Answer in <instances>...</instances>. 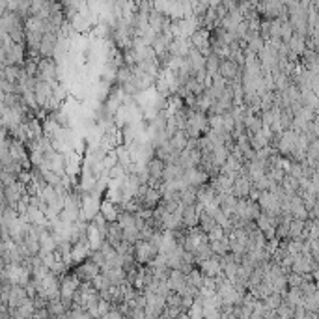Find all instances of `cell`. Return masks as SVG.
I'll list each match as a JSON object with an SVG mask.
<instances>
[{
	"instance_id": "3957f363",
	"label": "cell",
	"mask_w": 319,
	"mask_h": 319,
	"mask_svg": "<svg viewBox=\"0 0 319 319\" xmlns=\"http://www.w3.org/2000/svg\"><path fill=\"white\" fill-rule=\"evenodd\" d=\"M250 190H252V181H250V177H248L247 174L241 170V174L234 179V185H232V194H234L237 200H241V198H248Z\"/></svg>"
},
{
	"instance_id": "5b68a950",
	"label": "cell",
	"mask_w": 319,
	"mask_h": 319,
	"mask_svg": "<svg viewBox=\"0 0 319 319\" xmlns=\"http://www.w3.org/2000/svg\"><path fill=\"white\" fill-rule=\"evenodd\" d=\"M118 205L114 202H103L101 205H99V215L103 217L104 221L109 222H116V219H118Z\"/></svg>"
},
{
	"instance_id": "8992f818",
	"label": "cell",
	"mask_w": 319,
	"mask_h": 319,
	"mask_svg": "<svg viewBox=\"0 0 319 319\" xmlns=\"http://www.w3.org/2000/svg\"><path fill=\"white\" fill-rule=\"evenodd\" d=\"M209 248H211V252H215V254L219 256H224L230 250L228 235H224L222 239H217V241H209Z\"/></svg>"
},
{
	"instance_id": "7a4b0ae2",
	"label": "cell",
	"mask_w": 319,
	"mask_h": 319,
	"mask_svg": "<svg viewBox=\"0 0 319 319\" xmlns=\"http://www.w3.org/2000/svg\"><path fill=\"white\" fill-rule=\"evenodd\" d=\"M58 49V36L56 34H43V38L39 41L38 54L39 58H54V52Z\"/></svg>"
},
{
	"instance_id": "277c9868",
	"label": "cell",
	"mask_w": 319,
	"mask_h": 319,
	"mask_svg": "<svg viewBox=\"0 0 319 319\" xmlns=\"http://www.w3.org/2000/svg\"><path fill=\"white\" fill-rule=\"evenodd\" d=\"M135 247H137V258L140 261H150L157 256V247L150 241H137Z\"/></svg>"
},
{
	"instance_id": "6da1fadb",
	"label": "cell",
	"mask_w": 319,
	"mask_h": 319,
	"mask_svg": "<svg viewBox=\"0 0 319 319\" xmlns=\"http://www.w3.org/2000/svg\"><path fill=\"white\" fill-rule=\"evenodd\" d=\"M36 80L47 82V84H58V64L54 58H39Z\"/></svg>"
}]
</instances>
